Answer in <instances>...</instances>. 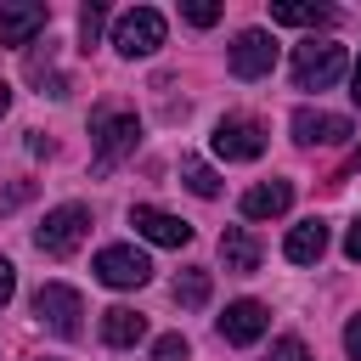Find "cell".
<instances>
[{
    "mask_svg": "<svg viewBox=\"0 0 361 361\" xmlns=\"http://www.w3.org/2000/svg\"><path fill=\"white\" fill-rule=\"evenodd\" d=\"M90 141H96V169H113L118 158L135 152V141H141V118L124 113V107H96V118H90Z\"/></svg>",
    "mask_w": 361,
    "mask_h": 361,
    "instance_id": "1",
    "label": "cell"
},
{
    "mask_svg": "<svg viewBox=\"0 0 361 361\" xmlns=\"http://www.w3.org/2000/svg\"><path fill=\"white\" fill-rule=\"evenodd\" d=\"M85 231H90V209H85V203H56V209L39 220V231H34V248L51 254V259H62V254H73V248L85 243Z\"/></svg>",
    "mask_w": 361,
    "mask_h": 361,
    "instance_id": "2",
    "label": "cell"
},
{
    "mask_svg": "<svg viewBox=\"0 0 361 361\" xmlns=\"http://www.w3.org/2000/svg\"><path fill=\"white\" fill-rule=\"evenodd\" d=\"M158 45H164V17L152 6H135V11L113 17V51L118 56H152Z\"/></svg>",
    "mask_w": 361,
    "mask_h": 361,
    "instance_id": "3",
    "label": "cell"
},
{
    "mask_svg": "<svg viewBox=\"0 0 361 361\" xmlns=\"http://www.w3.org/2000/svg\"><path fill=\"white\" fill-rule=\"evenodd\" d=\"M338 73H344V45H333V39H305V45L293 51V85H299V90H327Z\"/></svg>",
    "mask_w": 361,
    "mask_h": 361,
    "instance_id": "4",
    "label": "cell"
},
{
    "mask_svg": "<svg viewBox=\"0 0 361 361\" xmlns=\"http://www.w3.org/2000/svg\"><path fill=\"white\" fill-rule=\"evenodd\" d=\"M34 316H39V327H51L56 338H79V316H85V299L68 288V282H45L39 293H34Z\"/></svg>",
    "mask_w": 361,
    "mask_h": 361,
    "instance_id": "5",
    "label": "cell"
},
{
    "mask_svg": "<svg viewBox=\"0 0 361 361\" xmlns=\"http://www.w3.org/2000/svg\"><path fill=\"white\" fill-rule=\"evenodd\" d=\"M214 152H220L226 164H248V158H259V152H265V124L248 118V113H226V118L214 124Z\"/></svg>",
    "mask_w": 361,
    "mask_h": 361,
    "instance_id": "6",
    "label": "cell"
},
{
    "mask_svg": "<svg viewBox=\"0 0 361 361\" xmlns=\"http://www.w3.org/2000/svg\"><path fill=\"white\" fill-rule=\"evenodd\" d=\"M96 276H102L107 288H141V282L152 276V259H147L141 248H130V243H107V248L96 254Z\"/></svg>",
    "mask_w": 361,
    "mask_h": 361,
    "instance_id": "7",
    "label": "cell"
},
{
    "mask_svg": "<svg viewBox=\"0 0 361 361\" xmlns=\"http://www.w3.org/2000/svg\"><path fill=\"white\" fill-rule=\"evenodd\" d=\"M271 68H276V39L265 28H243L231 39V73L237 79H265Z\"/></svg>",
    "mask_w": 361,
    "mask_h": 361,
    "instance_id": "8",
    "label": "cell"
},
{
    "mask_svg": "<svg viewBox=\"0 0 361 361\" xmlns=\"http://www.w3.org/2000/svg\"><path fill=\"white\" fill-rule=\"evenodd\" d=\"M130 226H135V237H147L158 248H186L192 243V226L180 214H169V209H152V203H135L130 209Z\"/></svg>",
    "mask_w": 361,
    "mask_h": 361,
    "instance_id": "9",
    "label": "cell"
},
{
    "mask_svg": "<svg viewBox=\"0 0 361 361\" xmlns=\"http://www.w3.org/2000/svg\"><path fill=\"white\" fill-rule=\"evenodd\" d=\"M293 135H299L305 147H338V141H350L355 130H350V118H344V113L299 107V113H293Z\"/></svg>",
    "mask_w": 361,
    "mask_h": 361,
    "instance_id": "10",
    "label": "cell"
},
{
    "mask_svg": "<svg viewBox=\"0 0 361 361\" xmlns=\"http://www.w3.org/2000/svg\"><path fill=\"white\" fill-rule=\"evenodd\" d=\"M265 322H271V310H265L259 299H237V305H226V316H220V338H226V344H254V338L265 333Z\"/></svg>",
    "mask_w": 361,
    "mask_h": 361,
    "instance_id": "11",
    "label": "cell"
},
{
    "mask_svg": "<svg viewBox=\"0 0 361 361\" xmlns=\"http://www.w3.org/2000/svg\"><path fill=\"white\" fill-rule=\"evenodd\" d=\"M288 203H293V186L288 180H259V186L243 192V220H276Z\"/></svg>",
    "mask_w": 361,
    "mask_h": 361,
    "instance_id": "12",
    "label": "cell"
},
{
    "mask_svg": "<svg viewBox=\"0 0 361 361\" xmlns=\"http://www.w3.org/2000/svg\"><path fill=\"white\" fill-rule=\"evenodd\" d=\"M45 23H51L45 6H6L0 11V45H28Z\"/></svg>",
    "mask_w": 361,
    "mask_h": 361,
    "instance_id": "13",
    "label": "cell"
},
{
    "mask_svg": "<svg viewBox=\"0 0 361 361\" xmlns=\"http://www.w3.org/2000/svg\"><path fill=\"white\" fill-rule=\"evenodd\" d=\"M282 254H288L293 265H316V259L327 254V226H322V220H299V226L288 231Z\"/></svg>",
    "mask_w": 361,
    "mask_h": 361,
    "instance_id": "14",
    "label": "cell"
},
{
    "mask_svg": "<svg viewBox=\"0 0 361 361\" xmlns=\"http://www.w3.org/2000/svg\"><path fill=\"white\" fill-rule=\"evenodd\" d=\"M220 259H226V271H259V243H254V231H248V226H226V231H220Z\"/></svg>",
    "mask_w": 361,
    "mask_h": 361,
    "instance_id": "15",
    "label": "cell"
},
{
    "mask_svg": "<svg viewBox=\"0 0 361 361\" xmlns=\"http://www.w3.org/2000/svg\"><path fill=\"white\" fill-rule=\"evenodd\" d=\"M141 333H147V316H141V310H130V305H113V310H102V338H107L113 350H130Z\"/></svg>",
    "mask_w": 361,
    "mask_h": 361,
    "instance_id": "16",
    "label": "cell"
},
{
    "mask_svg": "<svg viewBox=\"0 0 361 361\" xmlns=\"http://www.w3.org/2000/svg\"><path fill=\"white\" fill-rule=\"evenodd\" d=\"M271 23H288V28H327V23H333V6H310V0H271Z\"/></svg>",
    "mask_w": 361,
    "mask_h": 361,
    "instance_id": "17",
    "label": "cell"
},
{
    "mask_svg": "<svg viewBox=\"0 0 361 361\" xmlns=\"http://www.w3.org/2000/svg\"><path fill=\"white\" fill-rule=\"evenodd\" d=\"M175 299H180L186 310H203V305H209V271H180V276H175Z\"/></svg>",
    "mask_w": 361,
    "mask_h": 361,
    "instance_id": "18",
    "label": "cell"
},
{
    "mask_svg": "<svg viewBox=\"0 0 361 361\" xmlns=\"http://www.w3.org/2000/svg\"><path fill=\"white\" fill-rule=\"evenodd\" d=\"M180 180H186L197 197H214V192H220V175H214L203 158H180Z\"/></svg>",
    "mask_w": 361,
    "mask_h": 361,
    "instance_id": "19",
    "label": "cell"
},
{
    "mask_svg": "<svg viewBox=\"0 0 361 361\" xmlns=\"http://www.w3.org/2000/svg\"><path fill=\"white\" fill-rule=\"evenodd\" d=\"M180 17H186V23H197V28H209V23H220V6H214V0H186V6H180Z\"/></svg>",
    "mask_w": 361,
    "mask_h": 361,
    "instance_id": "20",
    "label": "cell"
},
{
    "mask_svg": "<svg viewBox=\"0 0 361 361\" xmlns=\"http://www.w3.org/2000/svg\"><path fill=\"white\" fill-rule=\"evenodd\" d=\"M102 23H107V11H102V6H85V11H79V39H85V45H96Z\"/></svg>",
    "mask_w": 361,
    "mask_h": 361,
    "instance_id": "21",
    "label": "cell"
},
{
    "mask_svg": "<svg viewBox=\"0 0 361 361\" xmlns=\"http://www.w3.org/2000/svg\"><path fill=\"white\" fill-rule=\"evenodd\" d=\"M152 361H186V338H180V333H164V338L152 344Z\"/></svg>",
    "mask_w": 361,
    "mask_h": 361,
    "instance_id": "22",
    "label": "cell"
},
{
    "mask_svg": "<svg viewBox=\"0 0 361 361\" xmlns=\"http://www.w3.org/2000/svg\"><path fill=\"white\" fill-rule=\"evenodd\" d=\"M271 361H310V350H305V338H276Z\"/></svg>",
    "mask_w": 361,
    "mask_h": 361,
    "instance_id": "23",
    "label": "cell"
},
{
    "mask_svg": "<svg viewBox=\"0 0 361 361\" xmlns=\"http://www.w3.org/2000/svg\"><path fill=\"white\" fill-rule=\"evenodd\" d=\"M11 293H17V265H11V259H0V310L11 305Z\"/></svg>",
    "mask_w": 361,
    "mask_h": 361,
    "instance_id": "24",
    "label": "cell"
},
{
    "mask_svg": "<svg viewBox=\"0 0 361 361\" xmlns=\"http://www.w3.org/2000/svg\"><path fill=\"white\" fill-rule=\"evenodd\" d=\"M344 350H350V361H361V316H350V327H344Z\"/></svg>",
    "mask_w": 361,
    "mask_h": 361,
    "instance_id": "25",
    "label": "cell"
},
{
    "mask_svg": "<svg viewBox=\"0 0 361 361\" xmlns=\"http://www.w3.org/2000/svg\"><path fill=\"white\" fill-rule=\"evenodd\" d=\"M344 254H350V259H355V265H361V220H355V226H350V231H344Z\"/></svg>",
    "mask_w": 361,
    "mask_h": 361,
    "instance_id": "26",
    "label": "cell"
},
{
    "mask_svg": "<svg viewBox=\"0 0 361 361\" xmlns=\"http://www.w3.org/2000/svg\"><path fill=\"white\" fill-rule=\"evenodd\" d=\"M350 96L361 102V62H355V73H350Z\"/></svg>",
    "mask_w": 361,
    "mask_h": 361,
    "instance_id": "27",
    "label": "cell"
},
{
    "mask_svg": "<svg viewBox=\"0 0 361 361\" xmlns=\"http://www.w3.org/2000/svg\"><path fill=\"white\" fill-rule=\"evenodd\" d=\"M6 107H11V85L0 79V113H6Z\"/></svg>",
    "mask_w": 361,
    "mask_h": 361,
    "instance_id": "28",
    "label": "cell"
},
{
    "mask_svg": "<svg viewBox=\"0 0 361 361\" xmlns=\"http://www.w3.org/2000/svg\"><path fill=\"white\" fill-rule=\"evenodd\" d=\"M355 169H361V152H355Z\"/></svg>",
    "mask_w": 361,
    "mask_h": 361,
    "instance_id": "29",
    "label": "cell"
}]
</instances>
